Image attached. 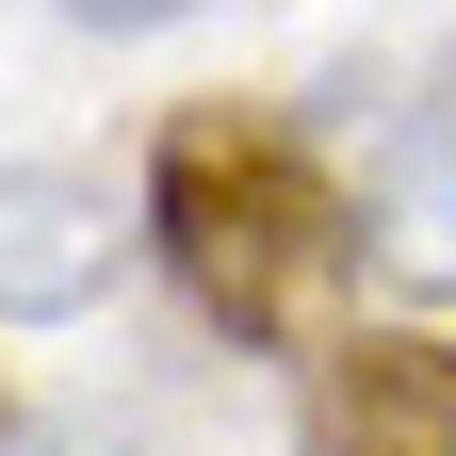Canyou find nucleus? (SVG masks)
<instances>
[{
  "label": "nucleus",
  "instance_id": "obj_1",
  "mask_svg": "<svg viewBox=\"0 0 456 456\" xmlns=\"http://www.w3.org/2000/svg\"><path fill=\"white\" fill-rule=\"evenodd\" d=\"M147 245L261 359L326 342V310L359 294V196H342V163L310 131H277V114H245V98H196L147 147Z\"/></svg>",
  "mask_w": 456,
  "mask_h": 456
},
{
  "label": "nucleus",
  "instance_id": "obj_4",
  "mask_svg": "<svg viewBox=\"0 0 456 456\" xmlns=\"http://www.w3.org/2000/svg\"><path fill=\"white\" fill-rule=\"evenodd\" d=\"M114 261H131V196H114L98 163H0V310L17 326L98 310Z\"/></svg>",
  "mask_w": 456,
  "mask_h": 456
},
{
  "label": "nucleus",
  "instance_id": "obj_6",
  "mask_svg": "<svg viewBox=\"0 0 456 456\" xmlns=\"http://www.w3.org/2000/svg\"><path fill=\"white\" fill-rule=\"evenodd\" d=\"M49 17H82V33H163V17H212V0H49Z\"/></svg>",
  "mask_w": 456,
  "mask_h": 456
},
{
  "label": "nucleus",
  "instance_id": "obj_2",
  "mask_svg": "<svg viewBox=\"0 0 456 456\" xmlns=\"http://www.w3.org/2000/svg\"><path fill=\"white\" fill-rule=\"evenodd\" d=\"M294 456H456V342L440 326H342L310 408H294Z\"/></svg>",
  "mask_w": 456,
  "mask_h": 456
},
{
  "label": "nucleus",
  "instance_id": "obj_5",
  "mask_svg": "<svg viewBox=\"0 0 456 456\" xmlns=\"http://www.w3.org/2000/svg\"><path fill=\"white\" fill-rule=\"evenodd\" d=\"M0 456H163V440H147V424H17Z\"/></svg>",
  "mask_w": 456,
  "mask_h": 456
},
{
  "label": "nucleus",
  "instance_id": "obj_3",
  "mask_svg": "<svg viewBox=\"0 0 456 456\" xmlns=\"http://www.w3.org/2000/svg\"><path fill=\"white\" fill-rule=\"evenodd\" d=\"M342 196H359V261H391L408 294L456 277V49L424 66V98L375 114V147L342 163Z\"/></svg>",
  "mask_w": 456,
  "mask_h": 456
}]
</instances>
